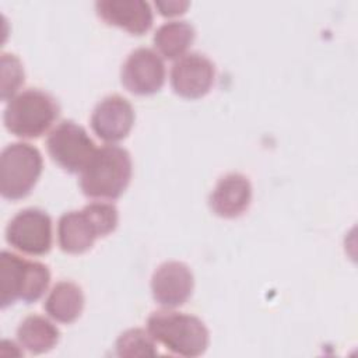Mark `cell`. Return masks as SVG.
<instances>
[{"mask_svg":"<svg viewBox=\"0 0 358 358\" xmlns=\"http://www.w3.org/2000/svg\"><path fill=\"white\" fill-rule=\"evenodd\" d=\"M133 172L131 157L119 145L96 148L80 172V187L87 197L115 200L127 189Z\"/></svg>","mask_w":358,"mask_h":358,"instance_id":"1","label":"cell"},{"mask_svg":"<svg viewBox=\"0 0 358 358\" xmlns=\"http://www.w3.org/2000/svg\"><path fill=\"white\" fill-rule=\"evenodd\" d=\"M117 222V208L106 201H92L80 211L64 213L57 224L59 246L66 253H84L98 238L113 232Z\"/></svg>","mask_w":358,"mask_h":358,"instance_id":"2","label":"cell"},{"mask_svg":"<svg viewBox=\"0 0 358 358\" xmlns=\"http://www.w3.org/2000/svg\"><path fill=\"white\" fill-rule=\"evenodd\" d=\"M147 330L168 351L182 357H199L210 343V333L203 320L183 312H152L147 319Z\"/></svg>","mask_w":358,"mask_h":358,"instance_id":"3","label":"cell"},{"mask_svg":"<svg viewBox=\"0 0 358 358\" xmlns=\"http://www.w3.org/2000/svg\"><path fill=\"white\" fill-rule=\"evenodd\" d=\"M50 271L41 262L27 260L15 253H0V306L4 309L15 301L36 302L48 289Z\"/></svg>","mask_w":358,"mask_h":358,"instance_id":"4","label":"cell"},{"mask_svg":"<svg viewBox=\"0 0 358 358\" xmlns=\"http://www.w3.org/2000/svg\"><path fill=\"white\" fill-rule=\"evenodd\" d=\"M59 112V103L50 94L39 88H28L7 102L3 122L17 137L36 138L55 123Z\"/></svg>","mask_w":358,"mask_h":358,"instance_id":"5","label":"cell"},{"mask_svg":"<svg viewBox=\"0 0 358 358\" xmlns=\"http://www.w3.org/2000/svg\"><path fill=\"white\" fill-rule=\"evenodd\" d=\"M43 168L39 150L28 143H11L0 154V193L20 200L31 193Z\"/></svg>","mask_w":358,"mask_h":358,"instance_id":"6","label":"cell"},{"mask_svg":"<svg viewBox=\"0 0 358 358\" xmlns=\"http://www.w3.org/2000/svg\"><path fill=\"white\" fill-rule=\"evenodd\" d=\"M46 147L50 158L70 173H80L96 150L85 129L73 120L59 123L49 133Z\"/></svg>","mask_w":358,"mask_h":358,"instance_id":"7","label":"cell"},{"mask_svg":"<svg viewBox=\"0 0 358 358\" xmlns=\"http://www.w3.org/2000/svg\"><path fill=\"white\" fill-rule=\"evenodd\" d=\"M6 239L27 255H45L52 248V220L41 208H24L7 224Z\"/></svg>","mask_w":358,"mask_h":358,"instance_id":"8","label":"cell"},{"mask_svg":"<svg viewBox=\"0 0 358 358\" xmlns=\"http://www.w3.org/2000/svg\"><path fill=\"white\" fill-rule=\"evenodd\" d=\"M166 78L165 63L161 56L148 48H137L124 60L120 70L122 84L136 95L158 92Z\"/></svg>","mask_w":358,"mask_h":358,"instance_id":"9","label":"cell"},{"mask_svg":"<svg viewBox=\"0 0 358 358\" xmlns=\"http://www.w3.org/2000/svg\"><path fill=\"white\" fill-rule=\"evenodd\" d=\"M215 80L214 63L201 53L193 52L179 57L171 69V85L182 98L197 99L204 96Z\"/></svg>","mask_w":358,"mask_h":358,"instance_id":"10","label":"cell"},{"mask_svg":"<svg viewBox=\"0 0 358 358\" xmlns=\"http://www.w3.org/2000/svg\"><path fill=\"white\" fill-rule=\"evenodd\" d=\"M194 277L187 264L171 260L159 264L151 277V292L161 306L178 308L192 295Z\"/></svg>","mask_w":358,"mask_h":358,"instance_id":"11","label":"cell"},{"mask_svg":"<svg viewBox=\"0 0 358 358\" xmlns=\"http://www.w3.org/2000/svg\"><path fill=\"white\" fill-rule=\"evenodd\" d=\"M134 109L120 95H109L96 103L91 115L94 133L106 143H117L127 137L134 124Z\"/></svg>","mask_w":358,"mask_h":358,"instance_id":"12","label":"cell"},{"mask_svg":"<svg viewBox=\"0 0 358 358\" xmlns=\"http://www.w3.org/2000/svg\"><path fill=\"white\" fill-rule=\"evenodd\" d=\"M98 17L108 25L119 27L130 34L141 35L152 25V10L144 0H98Z\"/></svg>","mask_w":358,"mask_h":358,"instance_id":"13","label":"cell"},{"mask_svg":"<svg viewBox=\"0 0 358 358\" xmlns=\"http://www.w3.org/2000/svg\"><path fill=\"white\" fill-rule=\"evenodd\" d=\"M252 201V185L242 173H227L210 193L208 204L221 218H235L243 214Z\"/></svg>","mask_w":358,"mask_h":358,"instance_id":"14","label":"cell"},{"mask_svg":"<svg viewBox=\"0 0 358 358\" xmlns=\"http://www.w3.org/2000/svg\"><path fill=\"white\" fill-rule=\"evenodd\" d=\"M43 308L59 323H73L84 309V294L80 285L71 281L57 282L49 292Z\"/></svg>","mask_w":358,"mask_h":358,"instance_id":"15","label":"cell"},{"mask_svg":"<svg viewBox=\"0 0 358 358\" xmlns=\"http://www.w3.org/2000/svg\"><path fill=\"white\" fill-rule=\"evenodd\" d=\"M59 329L45 316L29 315L17 329V338L21 347L32 354L50 351L59 341Z\"/></svg>","mask_w":358,"mask_h":358,"instance_id":"16","label":"cell"},{"mask_svg":"<svg viewBox=\"0 0 358 358\" xmlns=\"http://www.w3.org/2000/svg\"><path fill=\"white\" fill-rule=\"evenodd\" d=\"M196 38L193 25L187 21L164 22L154 34V45L165 59H179L190 48Z\"/></svg>","mask_w":358,"mask_h":358,"instance_id":"17","label":"cell"},{"mask_svg":"<svg viewBox=\"0 0 358 358\" xmlns=\"http://www.w3.org/2000/svg\"><path fill=\"white\" fill-rule=\"evenodd\" d=\"M119 357H154L158 354L155 340L143 329H129L122 333L116 341Z\"/></svg>","mask_w":358,"mask_h":358,"instance_id":"18","label":"cell"},{"mask_svg":"<svg viewBox=\"0 0 358 358\" xmlns=\"http://www.w3.org/2000/svg\"><path fill=\"white\" fill-rule=\"evenodd\" d=\"M24 83V69L13 53L1 55V99L10 101Z\"/></svg>","mask_w":358,"mask_h":358,"instance_id":"19","label":"cell"},{"mask_svg":"<svg viewBox=\"0 0 358 358\" xmlns=\"http://www.w3.org/2000/svg\"><path fill=\"white\" fill-rule=\"evenodd\" d=\"M155 7L158 8L159 14H162L165 17H173V15L183 14L189 7V1H182V0L155 1Z\"/></svg>","mask_w":358,"mask_h":358,"instance_id":"20","label":"cell"}]
</instances>
